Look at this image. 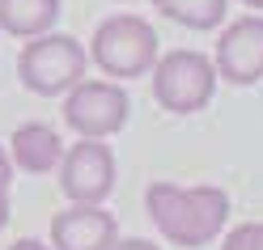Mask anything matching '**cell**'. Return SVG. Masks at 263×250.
Returning <instances> with one entry per match:
<instances>
[{"label":"cell","mask_w":263,"mask_h":250,"mask_svg":"<svg viewBox=\"0 0 263 250\" xmlns=\"http://www.w3.org/2000/svg\"><path fill=\"white\" fill-rule=\"evenodd\" d=\"M144 208H149L157 233L170 246L200 250L208 246L229 221V195L221 187H178V182H149L144 191Z\"/></svg>","instance_id":"1"},{"label":"cell","mask_w":263,"mask_h":250,"mask_svg":"<svg viewBox=\"0 0 263 250\" xmlns=\"http://www.w3.org/2000/svg\"><path fill=\"white\" fill-rule=\"evenodd\" d=\"M161 55L157 30L136 13H110L89 39V64L110 81L149 76Z\"/></svg>","instance_id":"2"},{"label":"cell","mask_w":263,"mask_h":250,"mask_svg":"<svg viewBox=\"0 0 263 250\" xmlns=\"http://www.w3.org/2000/svg\"><path fill=\"white\" fill-rule=\"evenodd\" d=\"M85 68H89V51L72 34H51V30L39 39H26L17 55L22 85L39 98H64L77 81H85Z\"/></svg>","instance_id":"3"},{"label":"cell","mask_w":263,"mask_h":250,"mask_svg":"<svg viewBox=\"0 0 263 250\" xmlns=\"http://www.w3.org/2000/svg\"><path fill=\"white\" fill-rule=\"evenodd\" d=\"M153 98L157 106H166L170 114H195L212 102L217 93V64L204 51H191V47H174V51L157 55L153 64Z\"/></svg>","instance_id":"4"},{"label":"cell","mask_w":263,"mask_h":250,"mask_svg":"<svg viewBox=\"0 0 263 250\" xmlns=\"http://www.w3.org/2000/svg\"><path fill=\"white\" fill-rule=\"evenodd\" d=\"M64 123L77 131V140H110L115 131H123L132 98L119 81H77L64 93Z\"/></svg>","instance_id":"5"},{"label":"cell","mask_w":263,"mask_h":250,"mask_svg":"<svg viewBox=\"0 0 263 250\" xmlns=\"http://www.w3.org/2000/svg\"><path fill=\"white\" fill-rule=\"evenodd\" d=\"M119 178V165L106 140H77L60 157V191L72 204H106Z\"/></svg>","instance_id":"6"},{"label":"cell","mask_w":263,"mask_h":250,"mask_svg":"<svg viewBox=\"0 0 263 250\" xmlns=\"http://www.w3.org/2000/svg\"><path fill=\"white\" fill-rule=\"evenodd\" d=\"M212 64H217V76L229 85H259L263 81V13H246L234 26H225Z\"/></svg>","instance_id":"7"},{"label":"cell","mask_w":263,"mask_h":250,"mask_svg":"<svg viewBox=\"0 0 263 250\" xmlns=\"http://www.w3.org/2000/svg\"><path fill=\"white\" fill-rule=\"evenodd\" d=\"M119 242V221L102 204H72L51 216L55 250H110Z\"/></svg>","instance_id":"8"},{"label":"cell","mask_w":263,"mask_h":250,"mask_svg":"<svg viewBox=\"0 0 263 250\" xmlns=\"http://www.w3.org/2000/svg\"><path fill=\"white\" fill-rule=\"evenodd\" d=\"M64 148H68V144H64L60 131L47 127V123H22L9 136V157L26 174H51V170H60Z\"/></svg>","instance_id":"9"},{"label":"cell","mask_w":263,"mask_h":250,"mask_svg":"<svg viewBox=\"0 0 263 250\" xmlns=\"http://www.w3.org/2000/svg\"><path fill=\"white\" fill-rule=\"evenodd\" d=\"M60 22V0H0V30L9 39H39Z\"/></svg>","instance_id":"10"},{"label":"cell","mask_w":263,"mask_h":250,"mask_svg":"<svg viewBox=\"0 0 263 250\" xmlns=\"http://www.w3.org/2000/svg\"><path fill=\"white\" fill-rule=\"evenodd\" d=\"M153 9L187 30H212L225 22L229 0H153Z\"/></svg>","instance_id":"11"},{"label":"cell","mask_w":263,"mask_h":250,"mask_svg":"<svg viewBox=\"0 0 263 250\" xmlns=\"http://www.w3.org/2000/svg\"><path fill=\"white\" fill-rule=\"evenodd\" d=\"M221 250H263V221H246L225 233Z\"/></svg>","instance_id":"12"},{"label":"cell","mask_w":263,"mask_h":250,"mask_svg":"<svg viewBox=\"0 0 263 250\" xmlns=\"http://www.w3.org/2000/svg\"><path fill=\"white\" fill-rule=\"evenodd\" d=\"M9 187H13V157H9V148L0 144V199H9Z\"/></svg>","instance_id":"13"},{"label":"cell","mask_w":263,"mask_h":250,"mask_svg":"<svg viewBox=\"0 0 263 250\" xmlns=\"http://www.w3.org/2000/svg\"><path fill=\"white\" fill-rule=\"evenodd\" d=\"M110 250H161V246H153L149 238H119Z\"/></svg>","instance_id":"14"},{"label":"cell","mask_w":263,"mask_h":250,"mask_svg":"<svg viewBox=\"0 0 263 250\" xmlns=\"http://www.w3.org/2000/svg\"><path fill=\"white\" fill-rule=\"evenodd\" d=\"M9 250H51V246H43V242H34V238H22V242H13Z\"/></svg>","instance_id":"15"},{"label":"cell","mask_w":263,"mask_h":250,"mask_svg":"<svg viewBox=\"0 0 263 250\" xmlns=\"http://www.w3.org/2000/svg\"><path fill=\"white\" fill-rule=\"evenodd\" d=\"M9 216H13V212H9V199H0V229L9 225Z\"/></svg>","instance_id":"16"},{"label":"cell","mask_w":263,"mask_h":250,"mask_svg":"<svg viewBox=\"0 0 263 250\" xmlns=\"http://www.w3.org/2000/svg\"><path fill=\"white\" fill-rule=\"evenodd\" d=\"M246 9H255V13H263V0H242Z\"/></svg>","instance_id":"17"}]
</instances>
